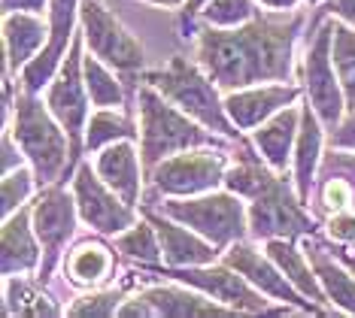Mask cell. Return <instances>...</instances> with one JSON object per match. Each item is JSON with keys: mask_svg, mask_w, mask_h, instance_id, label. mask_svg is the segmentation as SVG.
Here are the masks:
<instances>
[{"mask_svg": "<svg viewBox=\"0 0 355 318\" xmlns=\"http://www.w3.org/2000/svg\"><path fill=\"white\" fill-rule=\"evenodd\" d=\"M94 170H98L103 182H107L110 188L128 203V206H137V203H140V170H143V161H137V152H134V145L128 140L103 145V152L98 154Z\"/></svg>", "mask_w": 355, "mask_h": 318, "instance_id": "19", "label": "cell"}, {"mask_svg": "<svg viewBox=\"0 0 355 318\" xmlns=\"http://www.w3.org/2000/svg\"><path fill=\"white\" fill-rule=\"evenodd\" d=\"M119 315H237V309L219 306V300H207L195 291L176 288V285H158L143 291L140 297L128 300Z\"/></svg>", "mask_w": 355, "mask_h": 318, "instance_id": "16", "label": "cell"}, {"mask_svg": "<svg viewBox=\"0 0 355 318\" xmlns=\"http://www.w3.org/2000/svg\"><path fill=\"white\" fill-rule=\"evenodd\" d=\"M319 149H322V130L316 109L310 112V103L301 106V130H297V149H295V185L297 197L310 203V188L319 167Z\"/></svg>", "mask_w": 355, "mask_h": 318, "instance_id": "25", "label": "cell"}, {"mask_svg": "<svg viewBox=\"0 0 355 318\" xmlns=\"http://www.w3.org/2000/svg\"><path fill=\"white\" fill-rule=\"evenodd\" d=\"M137 103H140V161L146 173H152V167L161 164L164 158L185 149H200V145L228 149L231 136L222 140L213 130L198 127L195 118L185 116L155 85L143 82L137 91Z\"/></svg>", "mask_w": 355, "mask_h": 318, "instance_id": "2", "label": "cell"}, {"mask_svg": "<svg viewBox=\"0 0 355 318\" xmlns=\"http://www.w3.org/2000/svg\"><path fill=\"white\" fill-rule=\"evenodd\" d=\"M225 152L213 149H185L182 154H171L152 167L149 182L155 194L171 197H195V194L213 191L225 182Z\"/></svg>", "mask_w": 355, "mask_h": 318, "instance_id": "9", "label": "cell"}, {"mask_svg": "<svg viewBox=\"0 0 355 318\" xmlns=\"http://www.w3.org/2000/svg\"><path fill=\"white\" fill-rule=\"evenodd\" d=\"M6 315H61V309L52 303V297H46L37 285L15 282V276H6Z\"/></svg>", "mask_w": 355, "mask_h": 318, "instance_id": "29", "label": "cell"}, {"mask_svg": "<svg viewBox=\"0 0 355 318\" xmlns=\"http://www.w3.org/2000/svg\"><path fill=\"white\" fill-rule=\"evenodd\" d=\"M79 3H83V0H49V43L21 70V85H25L28 91L37 94L40 88L61 70L64 48L73 43V37H76L73 28L79 19Z\"/></svg>", "mask_w": 355, "mask_h": 318, "instance_id": "15", "label": "cell"}, {"mask_svg": "<svg viewBox=\"0 0 355 318\" xmlns=\"http://www.w3.org/2000/svg\"><path fill=\"white\" fill-rule=\"evenodd\" d=\"M310 3H319V0H310Z\"/></svg>", "mask_w": 355, "mask_h": 318, "instance_id": "44", "label": "cell"}, {"mask_svg": "<svg viewBox=\"0 0 355 318\" xmlns=\"http://www.w3.org/2000/svg\"><path fill=\"white\" fill-rule=\"evenodd\" d=\"M331 43H334V52H331V61H334V70L340 76L343 94H346V109H355V28L343 21H334V34H331Z\"/></svg>", "mask_w": 355, "mask_h": 318, "instance_id": "28", "label": "cell"}, {"mask_svg": "<svg viewBox=\"0 0 355 318\" xmlns=\"http://www.w3.org/2000/svg\"><path fill=\"white\" fill-rule=\"evenodd\" d=\"M297 130H301V109L286 106V109H279L277 116H270L252 134V143L258 145L261 158L268 161L277 173H286L288 152H292V143L297 140Z\"/></svg>", "mask_w": 355, "mask_h": 318, "instance_id": "20", "label": "cell"}, {"mask_svg": "<svg viewBox=\"0 0 355 318\" xmlns=\"http://www.w3.org/2000/svg\"><path fill=\"white\" fill-rule=\"evenodd\" d=\"M146 82L155 85L167 100L176 103L185 116L200 121L204 127L216 130L222 136H231V140L240 136L237 125L225 109V100H219V91H216L219 85L209 79V73L200 64H191L182 55H173L167 61V67L146 73Z\"/></svg>", "mask_w": 355, "mask_h": 318, "instance_id": "4", "label": "cell"}, {"mask_svg": "<svg viewBox=\"0 0 355 318\" xmlns=\"http://www.w3.org/2000/svg\"><path fill=\"white\" fill-rule=\"evenodd\" d=\"M161 212L207 236L216 249L243 240L249 227V212L234 191H207L185 200H167L161 203Z\"/></svg>", "mask_w": 355, "mask_h": 318, "instance_id": "5", "label": "cell"}, {"mask_svg": "<svg viewBox=\"0 0 355 318\" xmlns=\"http://www.w3.org/2000/svg\"><path fill=\"white\" fill-rule=\"evenodd\" d=\"M328 236L340 246H352L355 242V209H340L328 218Z\"/></svg>", "mask_w": 355, "mask_h": 318, "instance_id": "35", "label": "cell"}, {"mask_svg": "<svg viewBox=\"0 0 355 318\" xmlns=\"http://www.w3.org/2000/svg\"><path fill=\"white\" fill-rule=\"evenodd\" d=\"M301 94V88L295 85H268V88H237L228 91L225 97V109H228L231 121L240 130H252L258 125H264L270 116H277L279 109L292 106Z\"/></svg>", "mask_w": 355, "mask_h": 318, "instance_id": "17", "label": "cell"}, {"mask_svg": "<svg viewBox=\"0 0 355 318\" xmlns=\"http://www.w3.org/2000/svg\"><path fill=\"white\" fill-rule=\"evenodd\" d=\"M12 140H15L12 130H3V173H10V170L21 167V154L12 145Z\"/></svg>", "mask_w": 355, "mask_h": 318, "instance_id": "39", "label": "cell"}, {"mask_svg": "<svg viewBox=\"0 0 355 318\" xmlns=\"http://www.w3.org/2000/svg\"><path fill=\"white\" fill-rule=\"evenodd\" d=\"M304 24V12L261 15L240 28H209L198 37V64L219 88L237 91L258 82H288L292 79L295 43Z\"/></svg>", "mask_w": 355, "mask_h": 318, "instance_id": "1", "label": "cell"}, {"mask_svg": "<svg viewBox=\"0 0 355 318\" xmlns=\"http://www.w3.org/2000/svg\"><path fill=\"white\" fill-rule=\"evenodd\" d=\"M3 12H49V0H3Z\"/></svg>", "mask_w": 355, "mask_h": 318, "instance_id": "38", "label": "cell"}, {"mask_svg": "<svg viewBox=\"0 0 355 318\" xmlns=\"http://www.w3.org/2000/svg\"><path fill=\"white\" fill-rule=\"evenodd\" d=\"M277 170H268L252 191V206H249V231L255 240H273V236H313L316 233V218L304 209L301 197H292L288 182L282 176H273Z\"/></svg>", "mask_w": 355, "mask_h": 318, "instance_id": "6", "label": "cell"}, {"mask_svg": "<svg viewBox=\"0 0 355 318\" xmlns=\"http://www.w3.org/2000/svg\"><path fill=\"white\" fill-rule=\"evenodd\" d=\"M155 6H167V10H176V6H185V0H149Z\"/></svg>", "mask_w": 355, "mask_h": 318, "instance_id": "43", "label": "cell"}, {"mask_svg": "<svg viewBox=\"0 0 355 318\" xmlns=\"http://www.w3.org/2000/svg\"><path fill=\"white\" fill-rule=\"evenodd\" d=\"M340 15L343 21H349L352 28H355V0H325L322 3V10L316 12V19H313V28H316V21L322 19V15Z\"/></svg>", "mask_w": 355, "mask_h": 318, "instance_id": "37", "label": "cell"}, {"mask_svg": "<svg viewBox=\"0 0 355 318\" xmlns=\"http://www.w3.org/2000/svg\"><path fill=\"white\" fill-rule=\"evenodd\" d=\"M225 264L234 267L237 273H243L246 279L252 282L258 291H261V294L279 300V303L297 306L301 312H325V309H319L316 300H304V291L297 288V285L288 279V276L282 273L277 264H273L270 255L261 258V251L252 249L243 240L231 242V249L225 251Z\"/></svg>", "mask_w": 355, "mask_h": 318, "instance_id": "14", "label": "cell"}, {"mask_svg": "<svg viewBox=\"0 0 355 318\" xmlns=\"http://www.w3.org/2000/svg\"><path fill=\"white\" fill-rule=\"evenodd\" d=\"M146 218L155 227L164 260L171 267H204V264H213L216 255H219V249L213 242H204L200 233H189L185 227L176 224V218L164 215V212L158 215V212L146 209Z\"/></svg>", "mask_w": 355, "mask_h": 318, "instance_id": "18", "label": "cell"}, {"mask_svg": "<svg viewBox=\"0 0 355 318\" xmlns=\"http://www.w3.org/2000/svg\"><path fill=\"white\" fill-rule=\"evenodd\" d=\"M161 276H171L176 282H185L191 288L204 291L207 297L219 300V303L237 309V312H273L268 309V300H261V291L246 279L243 273L234 276V267H167L158 270Z\"/></svg>", "mask_w": 355, "mask_h": 318, "instance_id": "13", "label": "cell"}, {"mask_svg": "<svg viewBox=\"0 0 355 318\" xmlns=\"http://www.w3.org/2000/svg\"><path fill=\"white\" fill-rule=\"evenodd\" d=\"M119 249L125 251L128 258H140L143 264H155L158 258H164V251H161V242H158V233L152 222H137L131 231H125L119 236Z\"/></svg>", "mask_w": 355, "mask_h": 318, "instance_id": "31", "label": "cell"}, {"mask_svg": "<svg viewBox=\"0 0 355 318\" xmlns=\"http://www.w3.org/2000/svg\"><path fill=\"white\" fill-rule=\"evenodd\" d=\"M83 37H73L70 43V55L67 61H61V70H58V79L52 82L49 88V103L52 116L61 121V127L67 130L70 136V176H73V164L79 161V152H83V134H85V118H88V85H85V73H83Z\"/></svg>", "mask_w": 355, "mask_h": 318, "instance_id": "7", "label": "cell"}, {"mask_svg": "<svg viewBox=\"0 0 355 318\" xmlns=\"http://www.w3.org/2000/svg\"><path fill=\"white\" fill-rule=\"evenodd\" d=\"M79 21H83L85 43L94 58L110 64L122 76H134L143 67V46L101 0H83L79 3Z\"/></svg>", "mask_w": 355, "mask_h": 318, "instance_id": "8", "label": "cell"}, {"mask_svg": "<svg viewBox=\"0 0 355 318\" xmlns=\"http://www.w3.org/2000/svg\"><path fill=\"white\" fill-rule=\"evenodd\" d=\"M83 73H85V85L92 94V103L103 109V106H122L125 91L119 85V79L110 73V64H103L101 58H83Z\"/></svg>", "mask_w": 355, "mask_h": 318, "instance_id": "30", "label": "cell"}, {"mask_svg": "<svg viewBox=\"0 0 355 318\" xmlns=\"http://www.w3.org/2000/svg\"><path fill=\"white\" fill-rule=\"evenodd\" d=\"M268 255L273 258V264H277L279 270L286 273L306 297L316 300V303H325V297H328L325 288H322L316 270H310V264H306V260H310V258H306V251L301 255V251L295 249V240L273 236V240H268Z\"/></svg>", "mask_w": 355, "mask_h": 318, "instance_id": "26", "label": "cell"}, {"mask_svg": "<svg viewBox=\"0 0 355 318\" xmlns=\"http://www.w3.org/2000/svg\"><path fill=\"white\" fill-rule=\"evenodd\" d=\"M258 3L268 6V10L286 12V10H297V3H301V0H258Z\"/></svg>", "mask_w": 355, "mask_h": 318, "instance_id": "41", "label": "cell"}, {"mask_svg": "<svg viewBox=\"0 0 355 318\" xmlns=\"http://www.w3.org/2000/svg\"><path fill=\"white\" fill-rule=\"evenodd\" d=\"M137 130H134V121L116 112L112 106H103L101 112H94L92 121L85 127V149L88 152H98L110 143H119V140H137Z\"/></svg>", "mask_w": 355, "mask_h": 318, "instance_id": "27", "label": "cell"}, {"mask_svg": "<svg viewBox=\"0 0 355 318\" xmlns=\"http://www.w3.org/2000/svg\"><path fill=\"white\" fill-rule=\"evenodd\" d=\"M304 249H306L313 270L319 276L322 288H325V294L331 297V303H337L343 312L355 315V279L343 270V260L328 255V249L319 240H310V236L304 240Z\"/></svg>", "mask_w": 355, "mask_h": 318, "instance_id": "24", "label": "cell"}, {"mask_svg": "<svg viewBox=\"0 0 355 318\" xmlns=\"http://www.w3.org/2000/svg\"><path fill=\"white\" fill-rule=\"evenodd\" d=\"M112 273H116V255L101 240L76 242V249H70V255L64 258V276H70V282L79 288L103 285Z\"/></svg>", "mask_w": 355, "mask_h": 318, "instance_id": "23", "label": "cell"}, {"mask_svg": "<svg viewBox=\"0 0 355 318\" xmlns=\"http://www.w3.org/2000/svg\"><path fill=\"white\" fill-rule=\"evenodd\" d=\"M122 303V291H98V294H88V297H83V300H76L73 306L67 309L70 315H116L119 306Z\"/></svg>", "mask_w": 355, "mask_h": 318, "instance_id": "34", "label": "cell"}, {"mask_svg": "<svg viewBox=\"0 0 355 318\" xmlns=\"http://www.w3.org/2000/svg\"><path fill=\"white\" fill-rule=\"evenodd\" d=\"M331 34H334V21H325L316 30L313 43L306 46L304 58H301V79L306 88V97H310L313 109L322 118V125L328 130H334L343 118V91H340V76H334V61H331Z\"/></svg>", "mask_w": 355, "mask_h": 318, "instance_id": "10", "label": "cell"}, {"mask_svg": "<svg viewBox=\"0 0 355 318\" xmlns=\"http://www.w3.org/2000/svg\"><path fill=\"white\" fill-rule=\"evenodd\" d=\"M331 149H352L355 152V109L349 112V118L343 125H337L331 130Z\"/></svg>", "mask_w": 355, "mask_h": 318, "instance_id": "36", "label": "cell"}, {"mask_svg": "<svg viewBox=\"0 0 355 318\" xmlns=\"http://www.w3.org/2000/svg\"><path fill=\"white\" fill-rule=\"evenodd\" d=\"M12 136L19 143L21 154L31 161L37 176V185H55L70 176V136L61 127V121L52 116V109H43V103L34 91H21L15 100V125Z\"/></svg>", "mask_w": 355, "mask_h": 318, "instance_id": "3", "label": "cell"}, {"mask_svg": "<svg viewBox=\"0 0 355 318\" xmlns=\"http://www.w3.org/2000/svg\"><path fill=\"white\" fill-rule=\"evenodd\" d=\"M31 215L34 209H15L3 222V276L28 273L40 267V251L31 233Z\"/></svg>", "mask_w": 355, "mask_h": 318, "instance_id": "22", "label": "cell"}, {"mask_svg": "<svg viewBox=\"0 0 355 318\" xmlns=\"http://www.w3.org/2000/svg\"><path fill=\"white\" fill-rule=\"evenodd\" d=\"M49 28H43V19L37 12H6L3 19V43H6V70L28 67L40 55Z\"/></svg>", "mask_w": 355, "mask_h": 318, "instance_id": "21", "label": "cell"}, {"mask_svg": "<svg viewBox=\"0 0 355 318\" xmlns=\"http://www.w3.org/2000/svg\"><path fill=\"white\" fill-rule=\"evenodd\" d=\"M255 3L252 0H209L204 6V21L216 28H240L249 19H255Z\"/></svg>", "mask_w": 355, "mask_h": 318, "instance_id": "32", "label": "cell"}, {"mask_svg": "<svg viewBox=\"0 0 355 318\" xmlns=\"http://www.w3.org/2000/svg\"><path fill=\"white\" fill-rule=\"evenodd\" d=\"M73 194H76V206L83 222L88 227H94L98 233H125L128 227L137 224L134 206H128L103 182L98 170H92V164H83L73 173Z\"/></svg>", "mask_w": 355, "mask_h": 318, "instance_id": "12", "label": "cell"}, {"mask_svg": "<svg viewBox=\"0 0 355 318\" xmlns=\"http://www.w3.org/2000/svg\"><path fill=\"white\" fill-rule=\"evenodd\" d=\"M331 255H334L337 260H343V264L352 270V276H355V249H337V251H331Z\"/></svg>", "mask_w": 355, "mask_h": 318, "instance_id": "42", "label": "cell"}, {"mask_svg": "<svg viewBox=\"0 0 355 318\" xmlns=\"http://www.w3.org/2000/svg\"><path fill=\"white\" fill-rule=\"evenodd\" d=\"M204 3H209V0H185V6H182V37H185V30H189V24H191V15H195Z\"/></svg>", "mask_w": 355, "mask_h": 318, "instance_id": "40", "label": "cell"}, {"mask_svg": "<svg viewBox=\"0 0 355 318\" xmlns=\"http://www.w3.org/2000/svg\"><path fill=\"white\" fill-rule=\"evenodd\" d=\"M76 197V194H73ZM64 191L61 182L46 185L34 203V231L43 242V264H40V279H49L61 251L67 249V240L76 231V203Z\"/></svg>", "mask_w": 355, "mask_h": 318, "instance_id": "11", "label": "cell"}, {"mask_svg": "<svg viewBox=\"0 0 355 318\" xmlns=\"http://www.w3.org/2000/svg\"><path fill=\"white\" fill-rule=\"evenodd\" d=\"M34 170L25 167H15L10 170V173H3V215H12L15 209H21V203H25L31 197V191H34Z\"/></svg>", "mask_w": 355, "mask_h": 318, "instance_id": "33", "label": "cell"}]
</instances>
